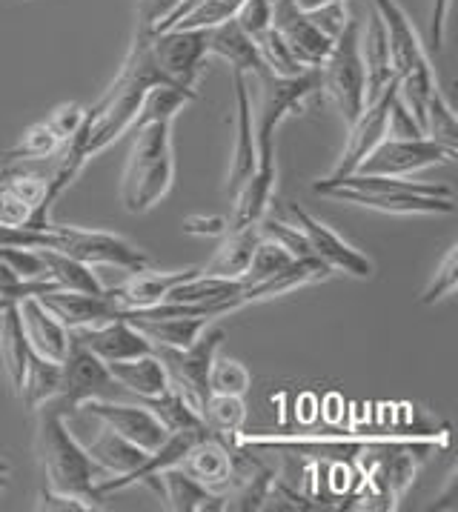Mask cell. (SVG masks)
I'll list each match as a JSON object with an SVG mask.
<instances>
[{
  "label": "cell",
  "mask_w": 458,
  "mask_h": 512,
  "mask_svg": "<svg viewBox=\"0 0 458 512\" xmlns=\"http://www.w3.org/2000/svg\"><path fill=\"white\" fill-rule=\"evenodd\" d=\"M35 452H38V464L46 478V490L81 498L92 510H104L106 498H101L98 484L104 481L106 472L92 461L84 444L72 435L66 415L52 401L38 410Z\"/></svg>",
  "instance_id": "cell-1"
},
{
  "label": "cell",
  "mask_w": 458,
  "mask_h": 512,
  "mask_svg": "<svg viewBox=\"0 0 458 512\" xmlns=\"http://www.w3.org/2000/svg\"><path fill=\"white\" fill-rule=\"evenodd\" d=\"M175 181L172 123L158 121L135 129L121 181V204L129 215H144L158 204Z\"/></svg>",
  "instance_id": "cell-2"
},
{
  "label": "cell",
  "mask_w": 458,
  "mask_h": 512,
  "mask_svg": "<svg viewBox=\"0 0 458 512\" xmlns=\"http://www.w3.org/2000/svg\"><path fill=\"white\" fill-rule=\"evenodd\" d=\"M370 3L384 23V32H387L390 61H393L398 78V98L407 103V109L421 123L424 103L438 86L433 63L427 58V49L418 38L416 26L407 18V12L398 6V0H370Z\"/></svg>",
  "instance_id": "cell-3"
},
{
  "label": "cell",
  "mask_w": 458,
  "mask_h": 512,
  "mask_svg": "<svg viewBox=\"0 0 458 512\" xmlns=\"http://www.w3.org/2000/svg\"><path fill=\"white\" fill-rule=\"evenodd\" d=\"M250 81L258 86V106L252 109L255 149H258L255 172L275 178V132L292 112L304 106L313 92L321 89V75L318 69H307L295 78H278L272 72H261V75H252Z\"/></svg>",
  "instance_id": "cell-4"
},
{
  "label": "cell",
  "mask_w": 458,
  "mask_h": 512,
  "mask_svg": "<svg viewBox=\"0 0 458 512\" xmlns=\"http://www.w3.org/2000/svg\"><path fill=\"white\" fill-rule=\"evenodd\" d=\"M321 89L335 103L344 123H350L364 109V61H361V21L347 15L330 55L318 66Z\"/></svg>",
  "instance_id": "cell-5"
},
{
  "label": "cell",
  "mask_w": 458,
  "mask_h": 512,
  "mask_svg": "<svg viewBox=\"0 0 458 512\" xmlns=\"http://www.w3.org/2000/svg\"><path fill=\"white\" fill-rule=\"evenodd\" d=\"M224 338H227V332L215 327L204 329L189 347H152V352L164 361L169 381L184 392L198 410L209 398V367L224 344Z\"/></svg>",
  "instance_id": "cell-6"
},
{
  "label": "cell",
  "mask_w": 458,
  "mask_h": 512,
  "mask_svg": "<svg viewBox=\"0 0 458 512\" xmlns=\"http://www.w3.org/2000/svg\"><path fill=\"white\" fill-rule=\"evenodd\" d=\"M118 392H124L118 387V381L109 375L106 364L92 355L89 349L75 344L69 338V349L66 358L61 361V392L55 395V407L66 415L78 412L86 401L92 398H115Z\"/></svg>",
  "instance_id": "cell-7"
},
{
  "label": "cell",
  "mask_w": 458,
  "mask_h": 512,
  "mask_svg": "<svg viewBox=\"0 0 458 512\" xmlns=\"http://www.w3.org/2000/svg\"><path fill=\"white\" fill-rule=\"evenodd\" d=\"M458 149L436 144L433 138H413V141H398L384 138L373 152L358 164V175H390V178H407L413 172L444 166L456 161ZM353 175V172H350Z\"/></svg>",
  "instance_id": "cell-8"
},
{
  "label": "cell",
  "mask_w": 458,
  "mask_h": 512,
  "mask_svg": "<svg viewBox=\"0 0 458 512\" xmlns=\"http://www.w3.org/2000/svg\"><path fill=\"white\" fill-rule=\"evenodd\" d=\"M149 55L169 81L195 89L201 66L209 58L207 29H164L149 35Z\"/></svg>",
  "instance_id": "cell-9"
},
{
  "label": "cell",
  "mask_w": 458,
  "mask_h": 512,
  "mask_svg": "<svg viewBox=\"0 0 458 512\" xmlns=\"http://www.w3.org/2000/svg\"><path fill=\"white\" fill-rule=\"evenodd\" d=\"M287 209L295 218V226L304 232L313 258H318L321 264H327L333 272H344V275H353V278H370L373 275V261L364 252H358L353 244H347L324 221H318L315 215H310L304 206L298 204H290Z\"/></svg>",
  "instance_id": "cell-10"
},
{
  "label": "cell",
  "mask_w": 458,
  "mask_h": 512,
  "mask_svg": "<svg viewBox=\"0 0 458 512\" xmlns=\"http://www.w3.org/2000/svg\"><path fill=\"white\" fill-rule=\"evenodd\" d=\"M272 29L290 43L295 58L307 69H318L335 43V38L313 21L310 12L295 6V0H272Z\"/></svg>",
  "instance_id": "cell-11"
},
{
  "label": "cell",
  "mask_w": 458,
  "mask_h": 512,
  "mask_svg": "<svg viewBox=\"0 0 458 512\" xmlns=\"http://www.w3.org/2000/svg\"><path fill=\"white\" fill-rule=\"evenodd\" d=\"M398 95V83L390 86L378 101L367 103L361 109V115L350 123V135H347V144H344V152L338 158V164L333 166L330 178L327 181H335V178H344L358 169V164L373 152L375 146L381 144L387 138V115H390V103Z\"/></svg>",
  "instance_id": "cell-12"
},
{
  "label": "cell",
  "mask_w": 458,
  "mask_h": 512,
  "mask_svg": "<svg viewBox=\"0 0 458 512\" xmlns=\"http://www.w3.org/2000/svg\"><path fill=\"white\" fill-rule=\"evenodd\" d=\"M318 195H327L344 204L364 206L384 215H453V198H430V195H410V192H358L347 186H313Z\"/></svg>",
  "instance_id": "cell-13"
},
{
  "label": "cell",
  "mask_w": 458,
  "mask_h": 512,
  "mask_svg": "<svg viewBox=\"0 0 458 512\" xmlns=\"http://www.w3.org/2000/svg\"><path fill=\"white\" fill-rule=\"evenodd\" d=\"M81 410L95 415L98 421H104L106 427H112L118 435H124L126 441L144 447L146 452L161 447V441L169 435L164 424L146 410L144 404H121L115 398H92Z\"/></svg>",
  "instance_id": "cell-14"
},
{
  "label": "cell",
  "mask_w": 458,
  "mask_h": 512,
  "mask_svg": "<svg viewBox=\"0 0 458 512\" xmlns=\"http://www.w3.org/2000/svg\"><path fill=\"white\" fill-rule=\"evenodd\" d=\"M69 338L75 344L89 349L92 355H98L104 364H109V361H126V358H138V355L152 352V344L121 315L109 318L104 324L69 329Z\"/></svg>",
  "instance_id": "cell-15"
},
{
  "label": "cell",
  "mask_w": 458,
  "mask_h": 512,
  "mask_svg": "<svg viewBox=\"0 0 458 512\" xmlns=\"http://www.w3.org/2000/svg\"><path fill=\"white\" fill-rule=\"evenodd\" d=\"M232 86H235V149H232V161H229V198L247 184V178H250L252 172H255V166H258L255 129H252L250 78L244 72H232Z\"/></svg>",
  "instance_id": "cell-16"
},
{
  "label": "cell",
  "mask_w": 458,
  "mask_h": 512,
  "mask_svg": "<svg viewBox=\"0 0 458 512\" xmlns=\"http://www.w3.org/2000/svg\"><path fill=\"white\" fill-rule=\"evenodd\" d=\"M41 304L66 329L78 327H92V324H104L109 318H118L121 307L106 295V289L101 295H92V292H75V289H49L38 295Z\"/></svg>",
  "instance_id": "cell-17"
},
{
  "label": "cell",
  "mask_w": 458,
  "mask_h": 512,
  "mask_svg": "<svg viewBox=\"0 0 458 512\" xmlns=\"http://www.w3.org/2000/svg\"><path fill=\"white\" fill-rule=\"evenodd\" d=\"M201 267L175 269V272H152V269H138L118 287H106V295L121 309H152L158 307L169 295V289L178 287L192 275H198Z\"/></svg>",
  "instance_id": "cell-18"
},
{
  "label": "cell",
  "mask_w": 458,
  "mask_h": 512,
  "mask_svg": "<svg viewBox=\"0 0 458 512\" xmlns=\"http://www.w3.org/2000/svg\"><path fill=\"white\" fill-rule=\"evenodd\" d=\"M361 61H364V106H367L398 83L396 69L390 61L387 32L375 9L367 21V29L361 26Z\"/></svg>",
  "instance_id": "cell-19"
},
{
  "label": "cell",
  "mask_w": 458,
  "mask_h": 512,
  "mask_svg": "<svg viewBox=\"0 0 458 512\" xmlns=\"http://www.w3.org/2000/svg\"><path fill=\"white\" fill-rule=\"evenodd\" d=\"M18 312H21L23 335L29 341V349L49 361H63L69 349V329L43 307L41 298L32 295V298L18 301Z\"/></svg>",
  "instance_id": "cell-20"
},
{
  "label": "cell",
  "mask_w": 458,
  "mask_h": 512,
  "mask_svg": "<svg viewBox=\"0 0 458 512\" xmlns=\"http://www.w3.org/2000/svg\"><path fill=\"white\" fill-rule=\"evenodd\" d=\"M178 467L192 475L195 481H201L207 490L224 492L229 487V475H232V447L221 441V435L207 432L204 438H198L189 447Z\"/></svg>",
  "instance_id": "cell-21"
},
{
  "label": "cell",
  "mask_w": 458,
  "mask_h": 512,
  "mask_svg": "<svg viewBox=\"0 0 458 512\" xmlns=\"http://www.w3.org/2000/svg\"><path fill=\"white\" fill-rule=\"evenodd\" d=\"M330 275H333V269L327 267V264H321L313 255L310 258H295V261H290L284 269H278L267 281L241 289L238 301H241V307H247V304H258V301L281 298V295H290V292L307 287V284L324 281Z\"/></svg>",
  "instance_id": "cell-22"
},
{
  "label": "cell",
  "mask_w": 458,
  "mask_h": 512,
  "mask_svg": "<svg viewBox=\"0 0 458 512\" xmlns=\"http://www.w3.org/2000/svg\"><path fill=\"white\" fill-rule=\"evenodd\" d=\"M207 52L209 55L224 58L232 66V72H244L247 78L261 75V72H270L264 66V61H261L258 43L252 41L250 35L232 21V18L207 29Z\"/></svg>",
  "instance_id": "cell-23"
},
{
  "label": "cell",
  "mask_w": 458,
  "mask_h": 512,
  "mask_svg": "<svg viewBox=\"0 0 458 512\" xmlns=\"http://www.w3.org/2000/svg\"><path fill=\"white\" fill-rule=\"evenodd\" d=\"M106 369L118 381V387L124 392L138 395V401L155 398L172 384L164 361L155 352H146V355H138V358H126V361H109Z\"/></svg>",
  "instance_id": "cell-24"
},
{
  "label": "cell",
  "mask_w": 458,
  "mask_h": 512,
  "mask_svg": "<svg viewBox=\"0 0 458 512\" xmlns=\"http://www.w3.org/2000/svg\"><path fill=\"white\" fill-rule=\"evenodd\" d=\"M121 318L138 329L152 347H189L209 327V318H189V315L144 318L129 309H121Z\"/></svg>",
  "instance_id": "cell-25"
},
{
  "label": "cell",
  "mask_w": 458,
  "mask_h": 512,
  "mask_svg": "<svg viewBox=\"0 0 458 512\" xmlns=\"http://www.w3.org/2000/svg\"><path fill=\"white\" fill-rule=\"evenodd\" d=\"M161 495L167 501V510L172 512H201V510H224V492L207 490L201 481L181 467H167L158 475Z\"/></svg>",
  "instance_id": "cell-26"
},
{
  "label": "cell",
  "mask_w": 458,
  "mask_h": 512,
  "mask_svg": "<svg viewBox=\"0 0 458 512\" xmlns=\"http://www.w3.org/2000/svg\"><path fill=\"white\" fill-rule=\"evenodd\" d=\"M261 241V232L258 224L241 226V229H227L224 232V241L218 244L212 261L207 267H201L204 275H215V278H241L244 269L250 264L252 249Z\"/></svg>",
  "instance_id": "cell-27"
},
{
  "label": "cell",
  "mask_w": 458,
  "mask_h": 512,
  "mask_svg": "<svg viewBox=\"0 0 458 512\" xmlns=\"http://www.w3.org/2000/svg\"><path fill=\"white\" fill-rule=\"evenodd\" d=\"M86 452H89L92 461L106 472V478H109V475H112V478L129 475L132 470H138L146 461V455H149L144 447L126 441L124 435H118V432L112 430V427H106V424L104 430L95 435V441L86 447Z\"/></svg>",
  "instance_id": "cell-28"
},
{
  "label": "cell",
  "mask_w": 458,
  "mask_h": 512,
  "mask_svg": "<svg viewBox=\"0 0 458 512\" xmlns=\"http://www.w3.org/2000/svg\"><path fill=\"white\" fill-rule=\"evenodd\" d=\"M58 392H61V361H49L38 352H32L23 372L21 390H18L23 407L38 412L43 404L55 401Z\"/></svg>",
  "instance_id": "cell-29"
},
{
  "label": "cell",
  "mask_w": 458,
  "mask_h": 512,
  "mask_svg": "<svg viewBox=\"0 0 458 512\" xmlns=\"http://www.w3.org/2000/svg\"><path fill=\"white\" fill-rule=\"evenodd\" d=\"M29 355H32V349H29V341L23 335L18 304H9V307L0 312V358H3V367L9 372V381H12L15 392L21 390Z\"/></svg>",
  "instance_id": "cell-30"
},
{
  "label": "cell",
  "mask_w": 458,
  "mask_h": 512,
  "mask_svg": "<svg viewBox=\"0 0 458 512\" xmlns=\"http://www.w3.org/2000/svg\"><path fill=\"white\" fill-rule=\"evenodd\" d=\"M141 404L164 424L167 432L207 430V424L201 418V410L175 384H169L167 390L161 392V395H155V398H144Z\"/></svg>",
  "instance_id": "cell-31"
},
{
  "label": "cell",
  "mask_w": 458,
  "mask_h": 512,
  "mask_svg": "<svg viewBox=\"0 0 458 512\" xmlns=\"http://www.w3.org/2000/svg\"><path fill=\"white\" fill-rule=\"evenodd\" d=\"M43 267H46V278L58 289H75V292H92L101 295L104 284L98 281V275L92 272L95 267H89L84 261H75L63 252H52V249H38Z\"/></svg>",
  "instance_id": "cell-32"
},
{
  "label": "cell",
  "mask_w": 458,
  "mask_h": 512,
  "mask_svg": "<svg viewBox=\"0 0 458 512\" xmlns=\"http://www.w3.org/2000/svg\"><path fill=\"white\" fill-rule=\"evenodd\" d=\"M195 98H198L195 89H178V86H167V83L152 86L144 95V101H141V109H138V118H135L132 132L146 126V123H172V118H175L189 101H195Z\"/></svg>",
  "instance_id": "cell-33"
},
{
  "label": "cell",
  "mask_w": 458,
  "mask_h": 512,
  "mask_svg": "<svg viewBox=\"0 0 458 512\" xmlns=\"http://www.w3.org/2000/svg\"><path fill=\"white\" fill-rule=\"evenodd\" d=\"M201 418L207 424L209 432L221 435V438H238V432L247 421V404L244 395H221V392H209V398L201 407Z\"/></svg>",
  "instance_id": "cell-34"
},
{
  "label": "cell",
  "mask_w": 458,
  "mask_h": 512,
  "mask_svg": "<svg viewBox=\"0 0 458 512\" xmlns=\"http://www.w3.org/2000/svg\"><path fill=\"white\" fill-rule=\"evenodd\" d=\"M421 129L427 138H433L436 144L458 149V121L453 106L441 95V89H433L430 98L424 103V115H421Z\"/></svg>",
  "instance_id": "cell-35"
},
{
  "label": "cell",
  "mask_w": 458,
  "mask_h": 512,
  "mask_svg": "<svg viewBox=\"0 0 458 512\" xmlns=\"http://www.w3.org/2000/svg\"><path fill=\"white\" fill-rule=\"evenodd\" d=\"M63 141L58 138V132L49 126L46 121L29 126L21 135V141L6 152V161L9 164H18V161H43V158H55L61 152Z\"/></svg>",
  "instance_id": "cell-36"
},
{
  "label": "cell",
  "mask_w": 458,
  "mask_h": 512,
  "mask_svg": "<svg viewBox=\"0 0 458 512\" xmlns=\"http://www.w3.org/2000/svg\"><path fill=\"white\" fill-rule=\"evenodd\" d=\"M290 261H295V258H292L284 246L275 244L272 238H264V235H261V241H258L255 249H252L250 264H247L244 275H241L238 281H241L244 287H255V284H261V281L272 278L278 269L287 267Z\"/></svg>",
  "instance_id": "cell-37"
},
{
  "label": "cell",
  "mask_w": 458,
  "mask_h": 512,
  "mask_svg": "<svg viewBox=\"0 0 458 512\" xmlns=\"http://www.w3.org/2000/svg\"><path fill=\"white\" fill-rule=\"evenodd\" d=\"M255 43H258L261 61H264V66L270 69L272 75H278V78H295V75L307 72V66L295 58L290 43L284 41L275 29H267Z\"/></svg>",
  "instance_id": "cell-38"
},
{
  "label": "cell",
  "mask_w": 458,
  "mask_h": 512,
  "mask_svg": "<svg viewBox=\"0 0 458 512\" xmlns=\"http://www.w3.org/2000/svg\"><path fill=\"white\" fill-rule=\"evenodd\" d=\"M252 387L250 369L244 367L235 358H212L209 367V392H221V395H247Z\"/></svg>",
  "instance_id": "cell-39"
},
{
  "label": "cell",
  "mask_w": 458,
  "mask_h": 512,
  "mask_svg": "<svg viewBox=\"0 0 458 512\" xmlns=\"http://www.w3.org/2000/svg\"><path fill=\"white\" fill-rule=\"evenodd\" d=\"M241 0H201L189 9L187 15L178 23H172L169 29H212L218 23L235 18Z\"/></svg>",
  "instance_id": "cell-40"
},
{
  "label": "cell",
  "mask_w": 458,
  "mask_h": 512,
  "mask_svg": "<svg viewBox=\"0 0 458 512\" xmlns=\"http://www.w3.org/2000/svg\"><path fill=\"white\" fill-rule=\"evenodd\" d=\"M456 287H458V246L453 244L447 252H444L441 264L436 267V275L430 278V284H427L424 292L418 295V304L433 307V304H438L441 298L453 295Z\"/></svg>",
  "instance_id": "cell-41"
},
{
  "label": "cell",
  "mask_w": 458,
  "mask_h": 512,
  "mask_svg": "<svg viewBox=\"0 0 458 512\" xmlns=\"http://www.w3.org/2000/svg\"><path fill=\"white\" fill-rule=\"evenodd\" d=\"M0 261L12 269L23 281H49L38 249H23V246H0Z\"/></svg>",
  "instance_id": "cell-42"
},
{
  "label": "cell",
  "mask_w": 458,
  "mask_h": 512,
  "mask_svg": "<svg viewBox=\"0 0 458 512\" xmlns=\"http://www.w3.org/2000/svg\"><path fill=\"white\" fill-rule=\"evenodd\" d=\"M232 21L238 23L252 41H258L267 29H272V0H241Z\"/></svg>",
  "instance_id": "cell-43"
},
{
  "label": "cell",
  "mask_w": 458,
  "mask_h": 512,
  "mask_svg": "<svg viewBox=\"0 0 458 512\" xmlns=\"http://www.w3.org/2000/svg\"><path fill=\"white\" fill-rule=\"evenodd\" d=\"M49 289H58V287H55L52 281H23V278H18L12 269L0 261V301H6V304H18V301H23V298L43 295V292H49Z\"/></svg>",
  "instance_id": "cell-44"
},
{
  "label": "cell",
  "mask_w": 458,
  "mask_h": 512,
  "mask_svg": "<svg viewBox=\"0 0 458 512\" xmlns=\"http://www.w3.org/2000/svg\"><path fill=\"white\" fill-rule=\"evenodd\" d=\"M387 138H398V141H413V138H427L416 115L407 109V103L401 98H393L390 103V115H387Z\"/></svg>",
  "instance_id": "cell-45"
},
{
  "label": "cell",
  "mask_w": 458,
  "mask_h": 512,
  "mask_svg": "<svg viewBox=\"0 0 458 512\" xmlns=\"http://www.w3.org/2000/svg\"><path fill=\"white\" fill-rule=\"evenodd\" d=\"M84 121L86 106H81V103H61V106H55V109L49 112V118H46V123L58 132V138H61L63 144H66L69 138L78 135V129L84 126Z\"/></svg>",
  "instance_id": "cell-46"
},
{
  "label": "cell",
  "mask_w": 458,
  "mask_h": 512,
  "mask_svg": "<svg viewBox=\"0 0 458 512\" xmlns=\"http://www.w3.org/2000/svg\"><path fill=\"white\" fill-rule=\"evenodd\" d=\"M178 3L181 0H138V9H135V32H155L178 9Z\"/></svg>",
  "instance_id": "cell-47"
},
{
  "label": "cell",
  "mask_w": 458,
  "mask_h": 512,
  "mask_svg": "<svg viewBox=\"0 0 458 512\" xmlns=\"http://www.w3.org/2000/svg\"><path fill=\"white\" fill-rule=\"evenodd\" d=\"M38 510H49V512H89L92 507L84 504L81 498H72V495H63V492L55 490H46L43 487L38 492V504H35Z\"/></svg>",
  "instance_id": "cell-48"
},
{
  "label": "cell",
  "mask_w": 458,
  "mask_h": 512,
  "mask_svg": "<svg viewBox=\"0 0 458 512\" xmlns=\"http://www.w3.org/2000/svg\"><path fill=\"white\" fill-rule=\"evenodd\" d=\"M229 229V221L227 218H218V215H189L184 218V232L189 235H224Z\"/></svg>",
  "instance_id": "cell-49"
},
{
  "label": "cell",
  "mask_w": 458,
  "mask_h": 512,
  "mask_svg": "<svg viewBox=\"0 0 458 512\" xmlns=\"http://www.w3.org/2000/svg\"><path fill=\"white\" fill-rule=\"evenodd\" d=\"M450 3L453 0H433V12H430V46L436 52H441V46H444V29H447Z\"/></svg>",
  "instance_id": "cell-50"
},
{
  "label": "cell",
  "mask_w": 458,
  "mask_h": 512,
  "mask_svg": "<svg viewBox=\"0 0 458 512\" xmlns=\"http://www.w3.org/2000/svg\"><path fill=\"white\" fill-rule=\"evenodd\" d=\"M330 3H347V0H295V6L304 9V12H313V9L330 6Z\"/></svg>",
  "instance_id": "cell-51"
},
{
  "label": "cell",
  "mask_w": 458,
  "mask_h": 512,
  "mask_svg": "<svg viewBox=\"0 0 458 512\" xmlns=\"http://www.w3.org/2000/svg\"><path fill=\"white\" fill-rule=\"evenodd\" d=\"M6 475H9V464H6V461H3V458H0V481H3V478H6Z\"/></svg>",
  "instance_id": "cell-52"
}]
</instances>
